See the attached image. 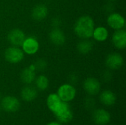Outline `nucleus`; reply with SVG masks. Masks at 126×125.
I'll return each instance as SVG.
<instances>
[{
    "label": "nucleus",
    "instance_id": "nucleus-1",
    "mask_svg": "<svg viewBox=\"0 0 126 125\" xmlns=\"http://www.w3.org/2000/svg\"><path fill=\"white\" fill-rule=\"evenodd\" d=\"M94 23L92 17L83 15L79 18L74 27L75 34L82 39H89L92 36Z\"/></svg>",
    "mask_w": 126,
    "mask_h": 125
},
{
    "label": "nucleus",
    "instance_id": "nucleus-2",
    "mask_svg": "<svg viewBox=\"0 0 126 125\" xmlns=\"http://www.w3.org/2000/svg\"><path fill=\"white\" fill-rule=\"evenodd\" d=\"M57 94L63 102H69L75 99L76 90L71 84H63L58 88Z\"/></svg>",
    "mask_w": 126,
    "mask_h": 125
},
{
    "label": "nucleus",
    "instance_id": "nucleus-3",
    "mask_svg": "<svg viewBox=\"0 0 126 125\" xmlns=\"http://www.w3.org/2000/svg\"><path fill=\"white\" fill-rule=\"evenodd\" d=\"M60 123H69L73 119V112L68 102H63L60 109L54 113Z\"/></svg>",
    "mask_w": 126,
    "mask_h": 125
},
{
    "label": "nucleus",
    "instance_id": "nucleus-4",
    "mask_svg": "<svg viewBox=\"0 0 126 125\" xmlns=\"http://www.w3.org/2000/svg\"><path fill=\"white\" fill-rule=\"evenodd\" d=\"M24 52L17 46L9 47L4 52V57L10 63H18L24 59Z\"/></svg>",
    "mask_w": 126,
    "mask_h": 125
},
{
    "label": "nucleus",
    "instance_id": "nucleus-5",
    "mask_svg": "<svg viewBox=\"0 0 126 125\" xmlns=\"http://www.w3.org/2000/svg\"><path fill=\"white\" fill-rule=\"evenodd\" d=\"M1 107L6 112L14 113L19 110L21 104L16 97L13 96H7L1 99Z\"/></svg>",
    "mask_w": 126,
    "mask_h": 125
},
{
    "label": "nucleus",
    "instance_id": "nucleus-6",
    "mask_svg": "<svg viewBox=\"0 0 126 125\" xmlns=\"http://www.w3.org/2000/svg\"><path fill=\"white\" fill-rule=\"evenodd\" d=\"M83 88L91 96L97 94L101 88L100 81L94 77H88L83 82Z\"/></svg>",
    "mask_w": 126,
    "mask_h": 125
},
{
    "label": "nucleus",
    "instance_id": "nucleus-7",
    "mask_svg": "<svg viewBox=\"0 0 126 125\" xmlns=\"http://www.w3.org/2000/svg\"><path fill=\"white\" fill-rule=\"evenodd\" d=\"M106 66L112 70H117L120 69L123 65V57L117 52H113L109 54L106 59Z\"/></svg>",
    "mask_w": 126,
    "mask_h": 125
},
{
    "label": "nucleus",
    "instance_id": "nucleus-8",
    "mask_svg": "<svg viewBox=\"0 0 126 125\" xmlns=\"http://www.w3.org/2000/svg\"><path fill=\"white\" fill-rule=\"evenodd\" d=\"M108 25L113 29H121L125 27L126 21L124 17L117 13H113L110 14L107 18Z\"/></svg>",
    "mask_w": 126,
    "mask_h": 125
},
{
    "label": "nucleus",
    "instance_id": "nucleus-9",
    "mask_svg": "<svg viewBox=\"0 0 126 125\" xmlns=\"http://www.w3.org/2000/svg\"><path fill=\"white\" fill-rule=\"evenodd\" d=\"M26 36L24 32L20 29H12L7 35V39L9 42L13 46H21L24 41L25 40Z\"/></svg>",
    "mask_w": 126,
    "mask_h": 125
},
{
    "label": "nucleus",
    "instance_id": "nucleus-10",
    "mask_svg": "<svg viewBox=\"0 0 126 125\" xmlns=\"http://www.w3.org/2000/svg\"><path fill=\"white\" fill-rule=\"evenodd\" d=\"M92 119L97 125H106L109 123L111 120V114L104 109H96L92 113Z\"/></svg>",
    "mask_w": 126,
    "mask_h": 125
},
{
    "label": "nucleus",
    "instance_id": "nucleus-11",
    "mask_svg": "<svg viewBox=\"0 0 126 125\" xmlns=\"http://www.w3.org/2000/svg\"><path fill=\"white\" fill-rule=\"evenodd\" d=\"M22 50L27 55H34L39 49V43L36 38L33 37L26 38L22 45Z\"/></svg>",
    "mask_w": 126,
    "mask_h": 125
},
{
    "label": "nucleus",
    "instance_id": "nucleus-12",
    "mask_svg": "<svg viewBox=\"0 0 126 125\" xmlns=\"http://www.w3.org/2000/svg\"><path fill=\"white\" fill-rule=\"evenodd\" d=\"M114 46L119 49H124L126 46V31L121 29L116 30L112 36Z\"/></svg>",
    "mask_w": 126,
    "mask_h": 125
},
{
    "label": "nucleus",
    "instance_id": "nucleus-13",
    "mask_svg": "<svg viewBox=\"0 0 126 125\" xmlns=\"http://www.w3.org/2000/svg\"><path fill=\"white\" fill-rule=\"evenodd\" d=\"M63 101L59 98L57 94H51L48 96L47 99V105L48 108L53 113H55L61 107Z\"/></svg>",
    "mask_w": 126,
    "mask_h": 125
},
{
    "label": "nucleus",
    "instance_id": "nucleus-14",
    "mask_svg": "<svg viewBox=\"0 0 126 125\" xmlns=\"http://www.w3.org/2000/svg\"><path fill=\"white\" fill-rule=\"evenodd\" d=\"M49 39L54 45L61 46L66 41V36L60 29L55 28L49 33Z\"/></svg>",
    "mask_w": 126,
    "mask_h": 125
},
{
    "label": "nucleus",
    "instance_id": "nucleus-15",
    "mask_svg": "<svg viewBox=\"0 0 126 125\" xmlns=\"http://www.w3.org/2000/svg\"><path fill=\"white\" fill-rule=\"evenodd\" d=\"M21 97L25 102H32L37 98L38 91L35 88L31 85H27L22 88Z\"/></svg>",
    "mask_w": 126,
    "mask_h": 125
},
{
    "label": "nucleus",
    "instance_id": "nucleus-16",
    "mask_svg": "<svg viewBox=\"0 0 126 125\" xmlns=\"http://www.w3.org/2000/svg\"><path fill=\"white\" fill-rule=\"evenodd\" d=\"M21 81L27 84H31L35 80V69L34 65H31L30 67L24 69L21 74Z\"/></svg>",
    "mask_w": 126,
    "mask_h": 125
},
{
    "label": "nucleus",
    "instance_id": "nucleus-17",
    "mask_svg": "<svg viewBox=\"0 0 126 125\" xmlns=\"http://www.w3.org/2000/svg\"><path fill=\"white\" fill-rule=\"evenodd\" d=\"M100 100L104 105L112 106L117 101V97L113 91L110 90H106L100 94Z\"/></svg>",
    "mask_w": 126,
    "mask_h": 125
},
{
    "label": "nucleus",
    "instance_id": "nucleus-18",
    "mask_svg": "<svg viewBox=\"0 0 126 125\" xmlns=\"http://www.w3.org/2000/svg\"><path fill=\"white\" fill-rule=\"evenodd\" d=\"M48 15V8L44 4L36 5L32 12V16L35 21H42Z\"/></svg>",
    "mask_w": 126,
    "mask_h": 125
},
{
    "label": "nucleus",
    "instance_id": "nucleus-19",
    "mask_svg": "<svg viewBox=\"0 0 126 125\" xmlns=\"http://www.w3.org/2000/svg\"><path fill=\"white\" fill-rule=\"evenodd\" d=\"M92 36L97 41H104L109 37V31L104 27H98L94 29Z\"/></svg>",
    "mask_w": 126,
    "mask_h": 125
},
{
    "label": "nucleus",
    "instance_id": "nucleus-20",
    "mask_svg": "<svg viewBox=\"0 0 126 125\" xmlns=\"http://www.w3.org/2000/svg\"><path fill=\"white\" fill-rule=\"evenodd\" d=\"M93 43L88 39H83L77 45V49L78 52L83 55H86L92 50Z\"/></svg>",
    "mask_w": 126,
    "mask_h": 125
},
{
    "label": "nucleus",
    "instance_id": "nucleus-21",
    "mask_svg": "<svg viewBox=\"0 0 126 125\" xmlns=\"http://www.w3.org/2000/svg\"><path fill=\"white\" fill-rule=\"evenodd\" d=\"M49 79L45 75H39L35 79L36 88L40 91H45L49 87Z\"/></svg>",
    "mask_w": 126,
    "mask_h": 125
},
{
    "label": "nucleus",
    "instance_id": "nucleus-22",
    "mask_svg": "<svg viewBox=\"0 0 126 125\" xmlns=\"http://www.w3.org/2000/svg\"><path fill=\"white\" fill-rule=\"evenodd\" d=\"M34 67H35V70L43 71L47 67V63H46L45 60H44L43 59H39L35 63Z\"/></svg>",
    "mask_w": 126,
    "mask_h": 125
},
{
    "label": "nucleus",
    "instance_id": "nucleus-23",
    "mask_svg": "<svg viewBox=\"0 0 126 125\" xmlns=\"http://www.w3.org/2000/svg\"><path fill=\"white\" fill-rule=\"evenodd\" d=\"M84 105H85L86 108H87L88 110H90V109H92L94 107L95 102L92 98L88 97L84 102Z\"/></svg>",
    "mask_w": 126,
    "mask_h": 125
},
{
    "label": "nucleus",
    "instance_id": "nucleus-24",
    "mask_svg": "<svg viewBox=\"0 0 126 125\" xmlns=\"http://www.w3.org/2000/svg\"><path fill=\"white\" fill-rule=\"evenodd\" d=\"M103 78L105 79V80H106V81H109V80H111V74L110 72H109V71L105 72V73H104V74H103Z\"/></svg>",
    "mask_w": 126,
    "mask_h": 125
},
{
    "label": "nucleus",
    "instance_id": "nucleus-25",
    "mask_svg": "<svg viewBox=\"0 0 126 125\" xmlns=\"http://www.w3.org/2000/svg\"><path fill=\"white\" fill-rule=\"evenodd\" d=\"M47 125H62V124L60 122H52L49 123Z\"/></svg>",
    "mask_w": 126,
    "mask_h": 125
},
{
    "label": "nucleus",
    "instance_id": "nucleus-26",
    "mask_svg": "<svg viewBox=\"0 0 126 125\" xmlns=\"http://www.w3.org/2000/svg\"><path fill=\"white\" fill-rule=\"evenodd\" d=\"M0 98H1V92H0Z\"/></svg>",
    "mask_w": 126,
    "mask_h": 125
},
{
    "label": "nucleus",
    "instance_id": "nucleus-27",
    "mask_svg": "<svg viewBox=\"0 0 126 125\" xmlns=\"http://www.w3.org/2000/svg\"><path fill=\"white\" fill-rule=\"evenodd\" d=\"M110 1H116V0H110Z\"/></svg>",
    "mask_w": 126,
    "mask_h": 125
},
{
    "label": "nucleus",
    "instance_id": "nucleus-28",
    "mask_svg": "<svg viewBox=\"0 0 126 125\" xmlns=\"http://www.w3.org/2000/svg\"><path fill=\"white\" fill-rule=\"evenodd\" d=\"M0 111H1V106H0Z\"/></svg>",
    "mask_w": 126,
    "mask_h": 125
}]
</instances>
